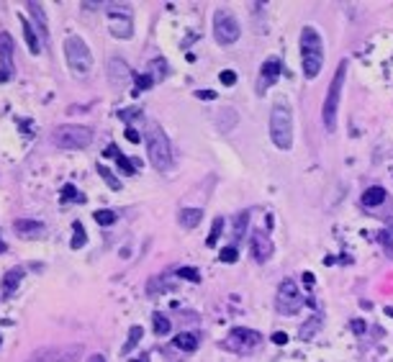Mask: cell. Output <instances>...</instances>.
I'll use <instances>...</instances> for the list:
<instances>
[{"label": "cell", "instance_id": "1", "mask_svg": "<svg viewBox=\"0 0 393 362\" xmlns=\"http://www.w3.org/2000/svg\"><path fill=\"white\" fill-rule=\"evenodd\" d=\"M301 65H303L306 80L319 77V72L324 67V41L314 26H303V31H301Z\"/></svg>", "mask_w": 393, "mask_h": 362}, {"label": "cell", "instance_id": "2", "mask_svg": "<svg viewBox=\"0 0 393 362\" xmlns=\"http://www.w3.org/2000/svg\"><path fill=\"white\" fill-rule=\"evenodd\" d=\"M267 129H270L273 144H275L280 152H288V149L293 146V113H291V105H288L285 100H275V103H273Z\"/></svg>", "mask_w": 393, "mask_h": 362}, {"label": "cell", "instance_id": "3", "mask_svg": "<svg viewBox=\"0 0 393 362\" xmlns=\"http://www.w3.org/2000/svg\"><path fill=\"white\" fill-rule=\"evenodd\" d=\"M147 152H149V162L157 172L164 175L172 167V144L157 121L147 123Z\"/></svg>", "mask_w": 393, "mask_h": 362}, {"label": "cell", "instance_id": "4", "mask_svg": "<svg viewBox=\"0 0 393 362\" xmlns=\"http://www.w3.org/2000/svg\"><path fill=\"white\" fill-rule=\"evenodd\" d=\"M344 77H347V59L339 62L332 82H329V90H326V98H324V108H321V118H324V129L326 131H334L337 129V108H339V98H342V88H344Z\"/></svg>", "mask_w": 393, "mask_h": 362}, {"label": "cell", "instance_id": "5", "mask_svg": "<svg viewBox=\"0 0 393 362\" xmlns=\"http://www.w3.org/2000/svg\"><path fill=\"white\" fill-rule=\"evenodd\" d=\"M65 59H67V67L72 70V75H75L77 80L88 77L90 70H93L90 47H88L80 36H67V39H65Z\"/></svg>", "mask_w": 393, "mask_h": 362}, {"label": "cell", "instance_id": "6", "mask_svg": "<svg viewBox=\"0 0 393 362\" xmlns=\"http://www.w3.org/2000/svg\"><path fill=\"white\" fill-rule=\"evenodd\" d=\"M221 347L234 352V354H252L262 347V334L250 329V326H234L229 331V336L221 342Z\"/></svg>", "mask_w": 393, "mask_h": 362}, {"label": "cell", "instance_id": "7", "mask_svg": "<svg viewBox=\"0 0 393 362\" xmlns=\"http://www.w3.org/2000/svg\"><path fill=\"white\" fill-rule=\"evenodd\" d=\"M239 34H242V26H239L237 16L226 8H216V13H214V39H216V44L232 47L239 39Z\"/></svg>", "mask_w": 393, "mask_h": 362}, {"label": "cell", "instance_id": "8", "mask_svg": "<svg viewBox=\"0 0 393 362\" xmlns=\"http://www.w3.org/2000/svg\"><path fill=\"white\" fill-rule=\"evenodd\" d=\"M303 303H306V298H303V293L298 290V285H296L291 278H285V280L278 285L275 308H278L283 316H296V313L303 308Z\"/></svg>", "mask_w": 393, "mask_h": 362}, {"label": "cell", "instance_id": "9", "mask_svg": "<svg viewBox=\"0 0 393 362\" xmlns=\"http://www.w3.org/2000/svg\"><path fill=\"white\" fill-rule=\"evenodd\" d=\"M93 141V131L88 126H59L54 131V144L65 149H85Z\"/></svg>", "mask_w": 393, "mask_h": 362}, {"label": "cell", "instance_id": "10", "mask_svg": "<svg viewBox=\"0 0 393 362\" xmlns=\"http://www.w3.org/2000/svg\"><path fill=\"white\" fill-rule=\"evenodd\" d=\"M82 354L80 344H67V347H44L36 349L26 357V362H77Z\"/></svg>", "mask_w": 393, "mask_h": 362}, {"label": "cell", "instance_id": "11", "mask_svg": "<svg viewBox=\"0 0 393 362\" xmlns=\"http://www.w3.org/2000/svg\"><path fill=\"white\" fill-rule=\"evenodd\" d=\"M250 247H252V257H255L260 265H265V262L273 257V252H275L273 239H270V234H267L265 229H255V231H252Z\"/></svg>", "mask_w": 393, "mask_h": 362}, {"label": "cell", "instance_id": "12", "mask_svg": "<svg viewBox=\"0 0 393 362\" xmlns=\"http://www.w3.org/2000/svg\"><path fill=\"white\" fill-rule=\"evenodd\" d=\"M108 29H111V34H113L116 39H131V34H134V24H131L129 11H126V8H121V11H111V13H108Z\"/></svg>", "mask_w": 393, "mask_h": 362}, {"label": "cell", "instance_id": "13", "mask_svg": "<svg viewBox=\"0 0 393 362\" xmlns=\"http://www.w3.org/2000/svg\"><path fill=\"white\" fill-rule=\"evenodd\" d=\"M0 80H8L13 75V39L11 34H0Z\"/></svg>", "mask_w": 393, "mask_h": 362}, {"label": "cell", "instance_id": "14", "mask_svg": "<svg viewBox=\"0 0 393 362\" xmlns=\"http://www.w3.org/2000/svg\"><path fill=\"white\" fill-rule=\"evenodd\" d=\"M129 77H134L131 70H129V65H126L123 59L113 57V59L108 62V80H111V85L121 90V88H126V80H129Z\"/></svg>", "mask_w": 393, "mask_h": 362}, {"label": "cell", "instance_id": "15", "mask_svg": "<svg viewBox=\"0 0 393 362\" xmlns=\"http://www.w3.org/2000/svg\"><path fill=\"white\" fill-rule=\"evenodd\" d=\"M280 70H283V62L278 57H270L262 62V70H260V93H265L262 88L265 85H275V80L280 77Z\"/></svg>", "mask_w": 393, "mask_h": 362}, {"label": "cell", "instance_id": "16", "mask_svg": "<svg viewBox=\"0 0 393 362\" xmlns=\"http://www.w3.org/2000/svg\"><path fill=\"white\" fill-rule=\"evenodd\" d=\"M24 267H13V270H8L6 275H3V283H0V295L3 298H8V295H13L16 293V288H18V283L24 280Z\"/></svg>", "mask_w": 393, "mask_h": 362}, {"label": "cell", "instance_id": "17", "mask_svg": "<svg viewBox=\"0 0 393 362\" xmlns=\"http://www.w3.org/2000/svg\"><path fill=\"white\" fill-rule=\"evenodd\" d=\"M13 229H16L18 237H26V239H36V237H42V234L47 231L44 224H39V221H29V219H18V221L13 224Z\"/></svg>", "mask_w": 393, "mask_h": 362}, {"label": "cell", "instance_id": "18", "mask_svg": "<svg viewBox=\"0 0 393 362\" xmlns=\"http://www.w3.org/2000/svg\"><path fill=\"white\" fill-rule=\"evenodd\" d=\"M385 198H388L385 188H380V185H373V188H367V190L362 193V206H365V208H375V206H380Z\"/></svg>", "mask_w": 393, "mask_h": 362}, {"label": "cell", "instance_id": "19", "mask_svg": "<svg viewBox=\"0 0 393 362\" xmlns=\"http://www.w3.org/2000/svg\"><path fill=\"white\" fill-rule=\"evenodd\" d=\"M177 219H180V226L182 229H195V226L203 221V211L201 208H182Z\"/></svg>", "mask_w": 393, "mask_h": 362}, {"label": "cell", "instance_id": "20", "mask_svg": "<svg viewBox=\"0 0 393 362\" xmlns=\"http://www.w3.org/2000/svg\"><path fill=\"white\" fill-rule=\"evenodd\" d=\"M172 344H175L177 349H182V352H195V349H198V336H195L193 331H180V334L172 339Z\"/></svg>", "mask_w": 393, "mask_h": 362}, {"label": "cell", "instance_id": "21", "mask_svg": "<svg viewBox=\"0 0 393 362\" xmlns=\"http://www.w3.org/2000/svg\"><path fill=\"white\" fill-rule=\"evenodd\" d=\"M21 31H24V39H26L29 52H31V54H39V52H42V44H39V39H36V34H34V26H31L29 21H24V16H21Z\"/></svg>", "mask_w": 393, "mask_h": 362}, {"label": "cell", "instance_id": "22", "mask_svg": "<svg viewBox=\"0 0 393 362\" xmlns=\"http://www.w3.org/2000/svg\"><path fill=\"white\" fill-rule=\"evenodd\" d=\"M167 72H170V65H167L162 57H157V59H152V62H149V70H147V75H149L154 82L164 80V77H167Z\"/></svg>", "mask_w": 393, "mask_h": 362}, {"label": "cell", "instance_id": "23", "mask_svg": "<svg viewBox=\"0 0 393 362\" xmlns=\"http://www.w3.org/2000/svg\"><path fill=\"white\" fill-rule=\"evenodd\" d=\"M216 126H219V131H232L237 126V111L234 108H221Z\"/></svg>", "mask_w": 393, "mask_h": 362}, {"label": "cell", "instance_id": "24", "mask_svg": "<svg viewBox=\"0 0 393 362\" xmlns=\"http://www.w3.org/2000/svg\"><path fill=\"white\" fill-rule=\"evenodd\" d=\"M26 8H29V13L36 18V24H39V31L44 34V39H49V29H47V16H44V11H42V6L39 3H26Z\"/></svg>", "mask_w": 393, "mask_h": 362}, {"label": "cell", "instance_id": "25", "mask_svg": "<svg viewBox=\"0 0 393 362\" xmlns=\"http://www.w3.org/2000/svg\"><path fill=\"white\" fill-rule=\"evenodd\" d=\"M250 219H252V214H250V211H239V214H237V219H234V242H239V239L244 237Z\"/></svg>", "mask_w": 393, "mask_h": 362}, {"label": "cell", "instance_id": "26", "mask_svg": "<svg viewBox=\"0 0 393 362\" xmlns=\"http://www.w3.org/2000/svg\"><path fill=\"white\" fill-rule=\"evenodd\" d=\"M321 329V316H314V318H308L301 329H298V336L306 342V339H311V336H316V331Z\"/></svg>", "mask_w": 393, "mask_h": 362}, {"label": "cell", "instance_id": "27", "mask_svg": "<svg viewBox=\"0 0 393 362\" xmlns=\"http://www.w3.org/2000/svg\"><path fill=\"white\" fill-rule=\"evenodd\" d=\"M152 326H154V334H157V336H167L172 324H170V318H167L164 313H154V316H152Z\"/></svg>", "mask_w": 393, "mask_h": 362}, {"label": "cell", "instance_id": "28", "mask_svg": "<svg viewBox=\"0 0 393 362\" xmlns=\"http://www.w3.org/2000/svg\"><path fill=\"white\" fill-rule=\"evenodd\" d=\"M72 231H75V237H72L70 247H72V249H82V244L88 242V231H85V226H82L80 221H75V224H72Z\"/></svg>", "mask_w": 393, "mask_h": 362}, {"label": "cell", "instance_id": "29", "mask_svg": "<svg viewBox=\"0 0 393 362\" xmlns=\"http://www.w3.org/2000/svg\"><path fill=\"white\" fill-rule=\"evenodd\" d=\"M141 334H144V329H141V326H131V331H129V342H126V344H123V349H121V352H123V357H126V354H129V352H131V349H134V347L141 342Z\"/></svg>", "mask_w": 393, "mask_h": 362}, {"label": "cell", "instance_id": "30", "mask_svg": "<svg viewBox=\"0 0 393 362\" xmlns=\"http://www.w3.org/2000/svg\"><path fill=\"white\" fill-rule=\"evenodd\" d=\"M221 229H224V216H216V219H214V226H211V234L206 237V244H209V247H216V242H219V237H221Z\"/></svg>", "mask_w": 393, "mask_h": 362}, {"label": "cell", "instance_id": "31", "mask_svg": "<svg viewBox=\"0 0 393 362\" xmlns=\"http://www.w3.org/2000/svg\"><path fill=\"white\" fill-rule=\"evenodd\" d=\"M98 172H100V177L106 180V185H108L111 190H121V183H118V180L113 177V172H111L106 164H98Z\"/></svg>", "mask_w": 393, "mask_h": 362}, {"label": "cell", "instance_id": "32", "mask_svg": "<svg viewBox=\"0 0 393 362\" xmlns=\"http://www.w3.org/2000/svg\"><path fill=\"white\" fill-rule=\"evenodd\" d=\"M113 159L118 162V167L123 169V175H129V177H131V175H136V162H131V159H129V157H123L121 152H116V157H113Z\"/></svg>", "mask_w": 393, "mask_h": 362}, {"label": "cell", "instance_id": "33", "mask_svg": "<svg viewBox=\"0 0 393 362\" xmlns=\"http://www.w3.org/2000/svg\"><path fill=\"white\" fill-rule=\"evenodd\" d=\"M93 216H95V221H98L100 226H111V224L118 219V214H116V211H108V208H100V211H95Z\"/></svg>", "mask_w": 393, "mask_h": 362}, {"label": "cell", "instance_id": "34", "mask_svg": "<svg viewBox=\"0 0 393 362\" xmlns=\"http://www.w3.org/2000/svg\"><path fill=\"white\" fill-rule=\"evenodd\" d=\"M154 85V80L149 75H134V93H144Z\"/></svg>", "mask_w": 393, "mask_h": 362}, {"label": "cell", "instance_id": "35", "mask_svg": "<svg viewBox=\"0 0 393 362\" xmlns=\"http://www.w3.org/2000/svg\"><path fill=\"white\" fill-rule=\"evenodd\" d=\"M177 278L180 280H190V283H201V272L195 267H180L177 270Z\"/></svg>", "mask_w": 393, "mask_h": 362}, {"label": "cell", "instance_id": "36", "mask_svg": "<svg viewBox=\"0 0 393 362\" xmlns=\"http://www.w3.org/2000/svg\"><path fill=\"white\" fill-rule=\"evenodd\" d=\"M237 257H239V252H237V247L232 244V247H224L221 252H219V260L224 262V265H234L237 262Z\"/></svg>", "mask_w": 393, "mask_h": 362}, {"label": "cell", "instance_id": "37", "mask_svg": "<svg viewBox=\"0 0 393 362\" xmlns=\"http://www.w3.org/2000/svg\"><path fill=\"white\" fill-rule=\"evenodd\" d=\"M390 226H393V221H390ZM380 244L385 247L388 257H393V229H385V231H380Z\"/></svg>", "mask_w": 393, "mask_h": 362}, {"label": "cell", "instance_id": "38", "mask_svg": "<svg viewBox=\"0 0 393 362\" xmlns=\"http://www.w3.org/2000/svg\"><path fill=\"white\" fill-rule=\"evenodd\" d=\"M62 201H77V203H82L85 196H80V193L75 190V185H65V188H62Z\"/></svg>", "mask_w": 393, "mask_h": 362}, {"label": "cell", "instance_id": "39", "mask_svg": "<svg viewBox=\"0 0 393 362\" xmlns=\"http://www.w3.org/2000/svg\"><path fill=\"white\" fill-rule=\"evenodd\" d=\"M219 80H221L224 85H234V82H237V72H234V70H224V72L219 75Z\"/></svg>", "mask_w": 393, "mask_h": 362}, {"label": "cell", "instance_id": "40", "mask_svg": "<svg viewBox=\"0 0 393 362\" xmlns=\"http://www.w3.org/2000/svg\"><path fill=\"white\" fill-rule=\"evenodd\" d=\"M118 116H121L123 121H131V118H139V116H141V111H139V108H126V111H121Z\"/></svg>", "mask_w": 393, "mask_h": 362}, {"label": "cell", "instance_id": "41", "mask_svg": "<svg viewBox=\"0 0 393 362\" xmlns=\"http://www.w3.org/2000/svg\"><path fill=\"white\" fill-rule=\"evenodd\" d=\"M349 326H352V331H355V334H360V336H362V334L367 331V324H365L362 318H355V321H352Z\"/></svg>", "mask_w": 393, "mask_h": 362}, {"label": "cell", "instance_id": "42", "mask_svg": "<svg viewBox=\"0 0 393 362\" xmlns=\"http://www.w3.org/2000/svg\"><path fill=\"white\" fill-rule=\"evenodd\" d=\"M123 134H126V139H129L131 144H139V141H141V136L136 134V129H134V126H126V131H123Z\"/></svg>", "mask_w": 393, "mask_h": 362}, {"label": "cell", "instance_id": "43", "mask_svg": "<svg viewBox=\"0 0 393 362\" xmlns=\"http://www.w3.org/2000/svg\"><path fill=\"white\" fill-rule=\"evenodd\" d=\"M270 339H273L275 344H285V342H288V334H285V331H275Z\"/></svg>", "mask_w": 393, "mask_h": 362}, {"label": "cell", "instance_id": "44", "mask_svg": "<svg viewBox=\"0 0 393 362\" xmlns=\"http://www.w3.org/2000/svg\"><path fill=\"white\" fill-rule=\"evenodd\" d=\"M198 98H209V100H214L216 93H214V90H198Z\"/></svg>", "mask_w": 393, "mask_h": 362}, {"label": "cell", "instance_id": "45", "mask_svg": "<svg viewBox=\"0 0 393 362\" xmlns=\"http://www.w3.org/2000/svg\"><path fill=\"white\" fill-rule=\"evenodd\" d=\"M303 283H306L308 288H314V283H316V280H314V275H311V272H303Z\"/></svg>", "mask_w": 393, "mask_h": 362}, {"label": "cell", "instance_id": "46", "mask_svg": "<svg viewBox=\"0 0 393 362\" xmlns=\"http://www.w3.org/2000/svg\"><path fill=\"white\" fill-rule=\"evenodd\" d=\"M88 362H106V357H103V354H90Z\"/></svg>", "mask_w": 393, "mask_h": 362}, {"label": "cell", "instance_id": "47", "mask_svg": "<svg viewBox=\"0 0 393 362\" xmlns=\"http://www.w3.org/2000/svg\"><path fill=\"white\" fill-rule=\"evenodd\" d=\"M3 252H6V244H3V242H0V254H3Z\"/></svg>", "mask_w": 393, "mask_h": 362}]
</instances>
